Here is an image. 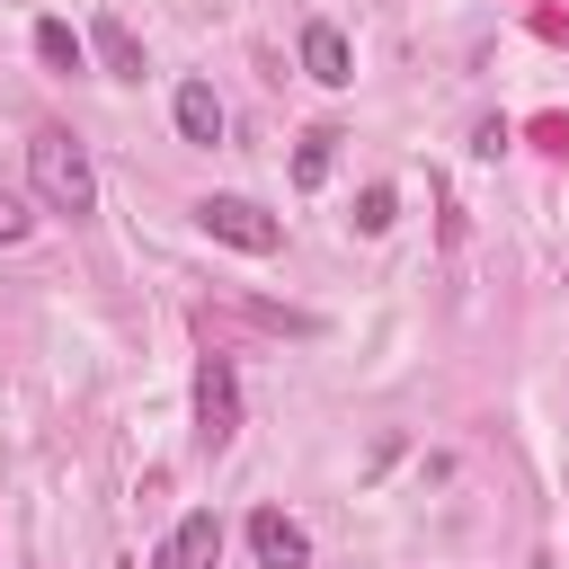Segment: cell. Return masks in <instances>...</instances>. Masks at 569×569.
Segmentation results:
<instances>
[{
  "label": "cell",
  "mask_w": 569,
  "mask_h": 569,
  "mask_svg": "<svg viewBox=\"0 0 569 569\" xmlns=\"http://www.w3.org/2000/svg\"><path fill=\"white\" fill-rule=\"evenodd\" d=\"M27 231H36V213H27V196H9V187H0V240H27Z\"/></svg>",
  "instance_id": "cell-12"
},
{
  "label": "cell",
  "mask_w": 569,
  "mask_h": 569,
  "mask_svg": "<svg viewBox=\"0 0 569 569\" xmlns=\"http://www.w3.org/2000/svg\"><path fill=\"white\" fill-rule=\"evenodd\" d=\"M391 213H400V204H391V187H365V196H356V231H365V240H373V231H391Z\"/></svg>",
  "instance_id": "cell-11"
},
{
  "label": "cell",
  "mask_w": 569,
  "mask_h": 569,
  "mask_svg": "<svg viewBox=\"0 0 569 569\" xmlns=\"http://www.w3.org/2000/svg\"><path fill=\"white\" fill-rule=\"evenodd\" d=\"M249 551H258V569H311V533L284 507H258L249 516Z\"/></svg>",
  "instance_id": "cell-4"
},
{
  "label": "cell",
  "mask_w": 569,
  "mask_h": 569,
  "mask_svg": "<svg viewBox=\"0 0 569 569\" xmlns=\"http://www.w3.org/2000/svg\"><path fill=\"white\" fill-rule=\"evenodd\" d=\"M231 436H240V373H231V356H204L196 365V445L222 453Z\"/></svg>",
  "instance_id": "cell-3"
},
{
  "label": "cell",
  "mask_w": 569,
  "mask_h": 569,
  "mask_svg": "<svg viewBox=\"0 0 569 569\" xmlns=\"http://www.w3.org/2000/svg\"><path fill=\"white\" fill-rule=\"evenodd\" d=\"M196 222H204L222 249H240V258H276V249H284V222H276L267 204H249V196H204Z\"/></svg>",
  "instance_id": "cell-2"
},
{
  "label": "cell",
  "mask_w": 569,
  "mask_h": 569,
  "mask_svg": "<svg viewBox=\"0 0 569 569\" xmlns=\"http://www.w3.org/2000/svg\"><path fill=\"white\" fill-rule=\"evenodd\" d=\"M36 62H44V71H80V62H89V44H80L62 18H36Z\"/></svg>",
  "instance_id": "cell-9"
},
{
  "label": "cell",
  "mask_w": 569,
  "mask_h": 569,
  "mask_svg": "<svg viewBox=\"0 0 569 569\" xmlns=\"http://www.w3.org/2000/svg\"><path fill=\"white\" fill-rule=\"evenodd\" d=\"M471 151H480V160H498V151H507V116H489V124L471 133Z\"/></svg>",
  "instance_id": "cell-13"
},
{
  "label": "cell",
  "mask_w": 569,
  "mask_h": 569,
  "mask_svg": "<svg viewBox=\"0 0 569 569\" xmlns=\"http://www.w3.org/2000/svg\"><path fill=\"white\" fill-rule=\"evenodd\" d=\"M27 178H36V204H44V213H89V204H98L89 151H80L71 133H53V124L27 142Z\"/></svg>",
  "instance_id": "cell-1"
},
{
  "label": "cell",
  "mask_w": 569,
  "mask_h": 569,
  "mask_svg": "<svg viewBox=\"0 0 569 569\" xmlns=\"http://www.w3.org/2000/svg\"><path fill=\"white\" fill-rule=\"evenodd\" d=\"M302 71H311L320 89H347V80H356V53H347V36H338L329 18L302 27Z\"/></svg>",
  "instance_id": "cell-5"
},
{
  "label": "cell",
  "mask_w": 569,
  "mask_h": 569,
  "mask_svg": "<svg viewBox=\"0 0 569 569\" xmlns=\"http://www.w3.org/2000/svg\"><path fill=\"white\" fill-rule=\"evenodd\" d=\"M89 53L107 62V80H142L151 62H142V36L124 27V18H89Z\"/></svg>",
  "instance_id": "cell-6"
},
{
  "label": "cell",
  "mask_w": 569,
  "mask_h": 569,
  "mask_svg": "<svg viewBox=\"0 0 569 569\" xmlns=\"http://www.w3.org/2000/svg\"><path fill=\"white\" fill-rule=\"evenodd\" d=\"M329 160H338V133H302V142H293V187H320Z\"/></svg>",
  "instance_id": "cell-10"
},
{
  "label": "cell",
  "mask_w": 569,
  "mask_h": 569,
  "mask_svg": "<svg viewBox=\"0 0 569 569\" xmlns=\"http://www.w3.org/2000/svg\"><path fill=\"white\" fill-rule=\"evenodd\" d=\"M178 133L187 142H222V98H213V80H178Z\"/></svg>",
  "instance_id": "cell-8"
},
{
  "label": "cell",
  "mask_w": 569,
  "mask_h": 569,
  "mask_svg": "<svg viewBox=\"0 0 569 569\" xmlns=\"http://www.w3.org/2000/svg\"><path fill=\"white\" fill-rule=\"evenodd\" d=\"M213 560H222V516L196 507V516L169 533V569H213Z\"/></svg>",
  "instance_id": "cell-7"
}]
</instances>
